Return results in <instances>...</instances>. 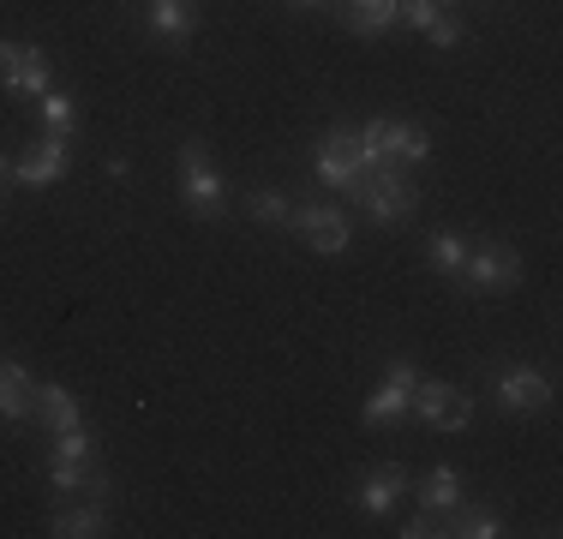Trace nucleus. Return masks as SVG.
Returning a JSON list of instances; mask_svg holds the SVG:
<instances>
[{
    "mask_svg": "<svg viewBox=\"0 0 563 539\" xmlns=\"http://www.w3.org/2000/svg\"><path fill=\"white\" fill-rule=\"evenodd\" d=\"M347 198H354V205L366 210L378 228H396V222H408V216L420 210V186L408 180V168H384V162H378V168H372Z\"/></svg>",
    "mask_w": 563,
    "mask_h": 539,
    "instance_id": "1",
    "label": "nucleus"
},
{
    "mask_svg": "<svg viewBox=\"0 0 563 539\" xmlns=\"http://www.w3.org/2000/svg\"><path fill=\"white\" fill-rule=\"evenodd\" d=\"M180 205L192 210L198 222H222L228 216V186H222V174L210 168V156L198 139L180 144Z\"/></svg>",
    "mask_w": 563,
    "mask_h": 539,
    "instance_id": "2",
    "label": "nucleus"
},
{
    "mask_svg": "<svg viewBox=\"0 0 563 539\" xmlns=\"http://www.w3.org/2000/svg\"><path fill=\"white\" fill-rule=\"evenodd\" d=\"M360 139H366L372 162H384V168H413V162H432V132L413 127V120H366V127H360Z\"/></svg>",
    "mask_w": 563,
    "mask_h": 539,
    "instance_id": "3",
    "label": "nucleus"
},
{
    "mask_svg": "<svg viewBox=\"0 0 563 539\" xmlns=\"http://www.w3.org/2000/svg\"><path fill=\"white\" fill-rule=\"evenodd\" d=\"M372 168H378V162H372V151H366V139H360V132H347V127L324 132V144H318V180H324V186L354 193Z\"/></svg>",
    "mask_w": 563,
    "mask_h": 539,
    "instance_id": "4",
    "label": "nucleus"
},
{
    "mask_svg": "<svg viewBox=\"0 0 563 539\" xmlns=\"http://www.w3.org/2000/svg\"><path fill=\"white\" fill-rule=\"evenodd\" d=\"M462 288H474V294H509L521 282V252L516 246H504V240H479V246H467V258H462Z\"/></svg>",
    "mask_w": 563,
    "mask_h": 539,
    "instance_id": "5",
    "label": "nucleus"
},
{
    "mask_svg": "<svg viewBox=\"0 0 563 539\" xmlns=\"http://www.w3.org/2000/svg\"><path fill=\"white\" fill-rule=\"evenodd\" d=\"M492 402L504 414H540V408H552V377L540 366H528V360H509V366L492 372Z\"/></svg>",
    "mask_w": 563,
    "mask_h": 539,
    "instance_id": "6",
    "label": "nucleus"
},
{
    "mask_svg": "<svg viewBox=\"0 0 563 539\" xmlns=\"http://www.w3.org/2000/svg\"><path fill=\"white\" fill-rule=\"evenodd\" d=\"M408 414H413V420H426L432 431H462L467 420H474V402H467L455 384H444V377H426L420 372V384H413V396H408Z\"/></svg>",
    "mask_w": 563,
    "mask_h": 539,
    "instance_id": "7",
    "label": "nucleus"
},
{
    "mask_svg": "<svg viewBox=\"0 0 563 539\" xmlns=\"http://www.w3.org/2000/svg\"><path fill=\"white\" fill-rule=\"evenodd\" d=\"M413 384H420V366H413V360H390V366H384V384L372 389L366 408H360V420H366V426H401V420H408Z\"/></svg>",
    "mask_w": 563,
    "mask_h": 539,
    "instance_id": "8",
    "label": "nucleus"
},
{
    "mask_svg": "<svg viewBox=\"0 0 563 539\" xmlns=\"http://www.w3.org/2000/svg\"><path fill=\"white\" fill-rule=\"evenodd\" d=\"M294 228H300V240L318 252V258H342L347 252V216L336 205H294Z\"/></svg>",
    "mask_w": 563,
    "mask_h": 539,
    "instance_id": "9",
    "label": "nucleus"
},
{
    "mask_svg": "<svg viewBox=\"0 0 563 539\" xmlns=\"http://www.w3.org/2000/svg\"><path fill=\"white\" fill-rule=\"evenodd\" d=\"M0 90L12 97H43L48 90V61L36 43H0Z\"/></svg>",
    "mask_w": 563,
    "mask_h": 539,
    "instance_id": "10",
    "label": "nucleus"
},
{
    "mask_svg": "<svg viewBox=\"0 0 563 539\" xmlns=\"http://www.w3.org/2000/svg\"><path fill=\"white\" fill-rule=\"evenodd\" d=\"M66 162H73V144H66V132H43L31 151L12 162V174H19L24 186H55L60 174H66Z\"/></svg>",
    "mask_w": 563,
    "mask_h": 539,
    "instance_id": "11",
    "label": "nucleus"
},
{
    "mask_svg": "<svg viewBox=\"0 0 563 539\" xmlns=\"http://www.w3.org/2000/svg\"><path fill=\"white\" fill-rule=\"evenodd\" d=\"M36 414V377L19 360H0V420H31Z\"/></svg>",
    "mask_w": 563,
    "mask_h": 539,
    "instance_id": "12",
    "label": "nucleus"
},
{
    "mask_svg": "<svg viewBox=\"0 0 563 539\" xmlns=\"http://www.w3.org/2000/svg\"><path fill=\"white\" fill-rule=\"evenodd\" d=\"M408 492V474H401L396 462H384V468H366V480H360V509H366V516H390L396 509V497Z\"/></svg>",
    "mask_w": 563,
    "mask_h": 539,
    "instance_id": "13",
    "label": "nucleus"
},
{
    "mask_svg": "<svg viewBox=\"0 0 563 539\" xmlns=\"http://www.w3.org/2000/svg\"><path fill=\"white\" fill-rule=\"evenodd\" d=\"M48 534L55 539H97V534H109V516H102L97 497H85V504L55 509V516H48Z\"/></svg>",
    "mask_w": 563,
    "mask_h": 539,
    "instance_id": "14",
    "label": "nucleus"
},
{
    "mask_svg": "<svg viewBox=\"0 0 563 539\" xmlns=\"http://www.w3.org/2000/svg\"><path fill=\"white\" fill-rule=\"evenodd\" d=\"M455 504H462V474H455L450 462L426 468V474H420V509L444 516V509H455Z\"/></svg>",
    "mask_w": 563,
    "mask_h": 539,
    "instance_id": "15",
    "label": "nucleus"
},
{
    "mask_svg": "<svg viewBox=\"0 0 563 539\" xmlns=\"http://www.w3.org/2000/svg\"><path fill=\"white\" fill-rule=\"evenodd\" d=\"M36 420H43L48 431H73V426H85V414H78L73 389H60V384H36Z\"/></svg>",
    "mask_w": 563,
    "mask_h": 539,
    "instance_id": "16",
    "label": "nucleus"
},
{
    "mask_svg": "<svg viewBox=\"0 0 563 539\" xmlns=\"http://www.w3.org/2000/svg\"><path fill=\"white\" fill-rule=\"evenodd\" d=\"M144 19H151V31L156 36H192L198 31V7L192 0H151V7H144Z\"/></svg>",
    "mask_w": 563,
    "mask_h": 539,
    "instance_id": "17",
    "label": "nucleus"
},
{
    "mask_svg": "<svg viewBox=\"0 0 563 539\" xmlns=\"http://www.w3.org/2000/svg\"><path fill=\"white\" fill-rule=\"evenodd\" d=\"M342 24L354 36H378V31H390V24H396V0H347Z\"/></svg>",
    "mask_w": 563,
    "mask_h": 539,
    "instance_id": "18",
    "label": "nucleus"
},
{
    "mask_svg": "<svg viewBox=\"0 0 563 539\" xmlns=\"http://www.w3.org/2000/svg\"><path fill=\"white\" fill-rule=\"evenodd\" d=\"M246 210H252V222H264V228H288V222H294L288 193H276V186H252V193H246Z\"/></svg>",
    "mask_w": 563,
    "mask_h": 539,
    "instance_id": "19",
    "label": "nucleus"
},
{
    "mask_svg": "<svg viewBox=\"0 0 563 539\" xmlns=\"http://www.w3.org/2000/svg\"><path fill=\"white\" fill-rule=\"evenodd\" d=\"M444 521L450 528L444 534H462V539H492V534H504V521H498V509H444Z\"/></svg>",
    "mask_w": 563,
    "mask_h": 539,
    "instance_id": "20",
    "label": "nucleus"
},
{
    "mask_svg": "<svg viewBox=\"0 0 563 539\" xmlns=\"http://www.w3.org/2000/svg\"><path fill=\"white\" fill-rule=\"evenodd\" d=\"M36 114H43V132H73V120H78V102L66 97V90L48 85L43 97H36Z\"/></svg>",
    "mask_w": 563,
    "mask_h": 539,
    "instance_id": "21",
    "label": "nucleus"
},
{
    "mask_svg": "<svg viewBox=\"0 0 563 539\" xmlns=\"http://www.w3.org/2000/svg\"><path fill=\"white\" fill-rule=\"evenodd\" d=\"M426 258H432L444 276H462V258H467V240L455 234V228H438L432 234V246H426Z\"/></svg>",
    "mask_w": 563,
    "mask_h": 539,
    "instance_id": "22",
    "label": "nucleus"
},
{
    "mask_svg": "<svg viewBox=\"0 0 563 539\" xmlns=\"http://www.w3.org/2000/svg\"><path fill=\"white\" fill-rule=\"evenodd\" d=\"M55 455H73V462H97V443H90L85 426H73V431H55Z\"/></svg>",
    "mask_w": 563,
    "mask_h": 539,
    "instance_id": "23",
    "label": "nucleus"
},
{
    "mask_svg": "<svg viewBox=\"0 0 563 539\" xmlns=\"http://www.w3.org/2000/svg\"><path fill=\"white\" fill-rule=\"evenodd\" d=\"M426 43H432V48H455V43H462V19H455V12L444 7V12H438V19L432 24H426Z\"/></svg>",
    "mask_w": 563,
    "mask_h": 539,
    "instance_id": "24",
    "label": "nucleus"
},
{
    "mask_svg": "<svg viewBox=\"0 0 563 539\" xmlns=\"http://www.w3.org/2000/svg\"><path fill=\"white\" fill-rule=\"evenodd\" d=\"M444 12V0H396V19L401 24H413V31H426V24Z\"/></svg>",
    "mask_w": 563,
    "mask_h": 539,
    "instance_id": "25",
    "label": "nucleus"
},
{
    "mask_svg": "<svg viewBox=\"0 0 563 539\" xmlns=\"http://www.w3.org/2000/svg\"><path fill=\"white\" fill-rule=\"evenodd\" d=\"M426 534H444V516H432V509H420V516L401 528V539H426Z\"/></svg>",
    "mask_w": 563,
    "mask_h": 539,
    "instance_id": "26",
    "label": "nucleus"
},
{
    "mask_svg": "<svg viewBox=\"0 0 563 539\" xmlns=\"http://www.w3.org/2000/svg\"><path fill=\"white\" fill-rule=\"evenodd\" d=\"M288 7H300V12H312V7H324V0H288Z\"/></svg>",
    "mask_w": 563,
    "mask_h": 539,
    "instance_id": "27",
    "label": "nucleus"
},
{
    "mask_svg": "<svg viewBox=\"0 0 563 539\" xmlns=\"http://www.w3.org/2000/svg\"><path fill=\"white\" fill-rule=\"evenodd\" d=\"M7 174H12V162H7V156H0V180H7Z\"/></svg>",
    "mask_w": 563,
    "mask_h": 539,
    "instance_id": "28",
    "label": "nucleus"
},
{
    "mask_svg": "<svg viewBox=\"0 0 563 539\" xmlns=\"http://www.w3.org/2000/svg\"><path fill=\"white\" fill-rule=\"evenodd\" d=\"M0 205H7V193H0Z\"/></svg>",
    "mask_w": 563,
    "mask_h": 539,
    "instance_id": "29",
    "label": "nucleus"
},
{
    "mask_svg": "<svg viewBox=\"0 0 563 539\" xmlns=\"http://www.w3.org/2000/svg\"><path fill=\"white\" fill-rule=\"evenodd\" d=\"M444 7H450V0H444Z\"/></svg>",
    "mask_w": 563,
    "mask_h": 539,
    "instance_id": "30",
    "label": "nucleus"
}]
</instances>
